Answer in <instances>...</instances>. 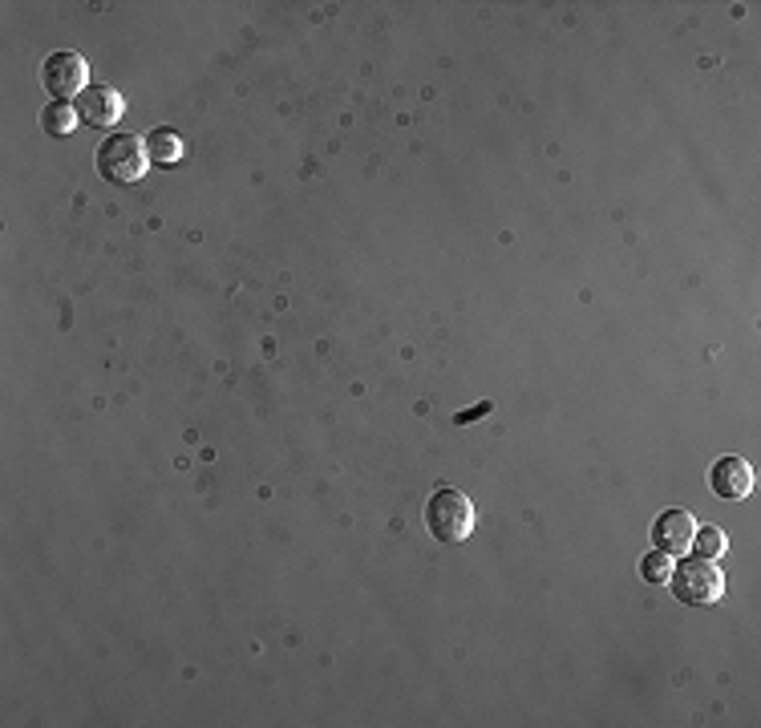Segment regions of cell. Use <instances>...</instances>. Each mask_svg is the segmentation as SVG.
<instances>
[{
  "mask_svg": "<svg viewBox=\"0 0 761 728\" xmlns=\"http://www.w3.org/2000/svg\"><path fill=\"white\" fill-rule=\"evenodd\" d=\"M693 534H696V518L689 510H665L653 527L656 551H665V555H684L693 546Z\"/></svg>",
  "mask_w": 761,
  "mask_h": 728,
  "instance_id": "5",
  "label": "cell"
},
{
  "mask_svg": "<svg viewBox=\"0 0 761 728\" xmlns=\"http://www.w3.org/2000/svg\"><path fill=\"white\" fill-rule=\"evenodd\" d=\"M668 575H672V555L656 551V555L644 558V579L648 582H668Z\"/></svg>",
  "mask_w": 761,
  "mask_h": 728,
  "instance_id": "11",
  "label": "cell"
},
{
  "mask_svg": "<svg viewBox=\"0 0 761 728\" xmlns=\"http://www.w3.org/2000/svg\"><path fill=\"white\" fill-rule=\"evenodd\" d=\"M97 171L106 183H138L150 171V150L138 134H109L102 150H97Z\"/></svg>",
  "mask_w": 761,
  "mask_h": 728,
  "instance_id": "2",
  "label": "cell"
},
{
  "mask_svg": "<svg viewBox=\"0 0 761 728\" xmlns=\"http://www.w3.org/2000/svg\"><path fill=\"white\" fill-rule=\"evenodd\" d=\"M693 543H696V555H701V558H722L725 555L722 527H696Z\"/></svg>",
  "mask_w": 761,
  "mask_h": 728,
  "instance_id": "9",
  "label": "cell"
},
{
  "mask_svg": "<svg viewBox=\"0 0 761 728\" xmlns=\"http://www.w3.org/2000/svg\"><path fill=\"white\" fill-rule=\"evenodd\" d=\"M78 114L90 126H114V122L126 114V97H122L114 85H90V90L81 93V102H78Z\"/></svg>",
  "mask_w": 761,
  "mask_h": 728,
  "instance_id": "6",
  "label": "cell"
},
{
  "mask_svg": "<svg viewBox=\"0 0 761 728\" xmlns=\"http://www.w3.org/2000/svg\"><path fill=\"white\" fill-rule=\"evenodd\" d=\"M41 81H45V90L54 93V102H66V97H78V93L90 90V61L81 54H49L45 57V66H41Z\"/></svg>",
  "mask_w": 761,
  "mask_h": 728,
  "instance_id": "4",
  "label": "cell"
},
{
  "mask_svg": "<svg viewBox=\"0 0 761 728\" xmlns=\"http://www.w3.org/2000/svg\"><path fill=\"white\" fill-rule=\"evenodd\" d=\"M426 527L438 543H462L478 527V510L470 502V494L454 490V486H441L426 506Z\"/></svg>",
  "mask_w": 761,
  "mask_h": 728,
  "instance_id": "1",
  "label": "cell"
},
{
  "mask_svg": "<svg viewBox=\"0 0 761 728\" xmlns=\"http://www.w3.org/2000/svg\"><path fill=\"white\" fill-rule=\"evenodd\" d=\"M668 582H672V596L689 608H705V603H717L725 596V575L717 558H684L681 567H672Z\"/></svg>",
  "mask_w": 761,
  "mask_h": 728,
  "instance_id": "3",
  "label": "cell"
},
{
  "mask_svg": "<svg viewBox=\"0 0 761 728\" xmlns=\"http://www.w3.org/2000/svg\"><path fill=\"white\" fill-rule=\"evenodd\" d=\"M178 154H183V138H178V134H174V130H159V134H154V159H159V162H174Z\"/></svg>",
  "mask_w": 761,
  "mask_h": 728,
  "instance_id": "10",
  "label": "cell"
},
{
  "mask_svg": "<svg viewBox=\"0 0 761 728\" xmlns=\"http://www.w3.org/2000/svg\"><path fill=\"white\" fill-rule=\"evenodd\" d=\"M78 109L66 106V102H54V106H45V114H41V126H45V134H54V138H66V134H73V126H78Z\"/></svg>",
  "mask_w": 761,
  "mask_h": 728,
  "instance_id": "8",
  "label": "cell"
},
{
  "mask_svg": "<svg viewBox=\"0 0 761 728\" xmlns=\"http://www.w3.org/2000/svg\"><path fill=\"white\" fill-rule=\"evenodd\" d=\"M482 413H491V401H486V405H478V409H470V413H458V425L474 421V417H482Z\"/></svg>",
  "mask_w": 761,
  "mask_h": 728,
  "instance_id": "12",
  "label": "cell"
},
{
  "mask_svg": "<svg viewBox=\"0 0 761 728\" xmlns=\"http://www.w3.org/2000/svg\"><path fill=\"white\" fill-rule=\"evenodd\" d=\"M708 482H713V494H722V498H749L753 494V470L741 458H722L713 465Z\"/></svg>",
  "mask_w": 761,
  "mask_h": 728,
  "instance_id": "7",
  "label": "cell"
}]
</instances>
